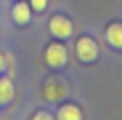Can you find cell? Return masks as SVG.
Instances as JSON below:
<instances>
[{"mask_svg":"<svg viewBox=\"0 0 122 120\" xmlns=\"http://www.w3.org/2000/svg\"><path fill=\"white\" fill-rule=\"evenodd\" d=\"M56 120H82V109H80L77 104H64L58 109Z\"/></svg>","mask_w":122,"mask_h":120,"instance_id":"obj_7","label":"cell"},{"mask_svg":"<svg viewBox=\"0 0 122 120\" xmlns=\"http://www.w3.org/2000/svg\"><path fill=\"white\" fill-rule=\"evenodd\" d=\"M64 93H66V86L61 80H45V86H43V99L45 102H61Z\"/></svg>","mask_w":122,"mask_h":120,"instance_id":"obj_4","label":"cell"},{"mask_svg":"<svg viewBox=\"0 0 122 120\" xmlns=\"http://www.w3.org/2000/svg\"><path fill=\"white\" fill-rule=\"evenodd\" d=\"M45 6H48V0H29V8L37 11V13H40V11H45Z\"/></svg>","mask_w":122,"mask_h":120,"instance_id":"obj_9","label":"cell"},{"mask_svg":"<svg viewBox=\"0 0 122 120\" xmlns=\"http://www.w3.org/2000/svg\"><path fill=\"white\" fill-rule=\"evenodd\" d=\"M77 59L85 62V64H90V62L98 59V43L93 37H80L77 40Z\"/></svg>","mask_w":122,"mask_h":120,"instance_id":"obj_2","label":"cell"},{"mask_svg":"<svg viewBox=\"0 0 122 120\" xmlns=\"http://www.w3.org/2000/svg\"><path fill=\"white\" fill-rule=\"evenodd\" d=\"M32 120H53V115H51V112H35Z\"/></svg>","mask_w":122,"mask_h":120,"instance_id":"obj_10","label":"cell"},{"mask_svg":"<svg viewBox=\"0 0 122 120\" xmlns=\"http://www.w3.org/2000/svg\"><path fill=\"white\" fill-rule=\"evenodd\" d=\"M48 29H51L53 37H61V40L69 37V35L74 32V27H72V22H69L66 16H53L51 22H48Z\"/></svg>","mask_w":122,"mask_h":120,"instance_id":"obj_3","label":"cell"},{"mask_svg":"<svg viewBox=\"0 0 122 120\" xmlns=\"http://www.w3.org/2000/svg\"><path fill=\"white\" fill-rule=\"evenodd\" d=\"M13 83H11V77H0V107L8 104L11 99H13Z\"/></svg>","mask_w":122,"mask_h":120,"instance_id":"obj_8","label":"cell"},{"mask_svg":"<svg viewBox=\"0 0 122 120\" xmlns=\"http://www.w3.org/2000/svg\"><path fill=\"white\" fill-rule=\"evenodd\" d=\"M66 46L64 43H51L45 48V64L51 69H61V67H66Z\"/></svg>","mask_w":122,"mask_h":120,"instance_id":"obj_1","label":"cell"},{"mask_svg":"<svg viewBox=\"0 0 122 120\" xmlns=\"http://www.w3.org/2000/svg\"><path fill=\"white\" fill-rule=\"evenodd\" d=\"M106 40H109V46L122 51V22H114L106 27Z\"/></svg>","mask_w":122,"mask_h":120,"instance_id":"obj_5","label":"cell"},{"mask_svg":"<svg viewBox=\"0 0 122 120\" xmlns=\"http://www.w3.org/2000/svg\"><path fill=\"white\" fill-rule=\"evenodd\" d=\"M29 19H32V8H29V3H24V0H21V3L13 6V22H16V24H27Z\"/></svg>","mask_w":122,"mask_h":120,"instance_id":"obj_6","label":"cell"},{"mask_svg":"<svg viewBox=\"0 0 122 120\" xmlns=\"http://www.w3.org/2000/svg\"><path fill=\"white\" fill-rule=\"evenodd\" d=\"M5 67H8V56H5V53H0V72H3Z\"/></svg>","mask_w":122,"mask_h":120,"instance_id":"obj_11","label":"cell"}]
</instances>
